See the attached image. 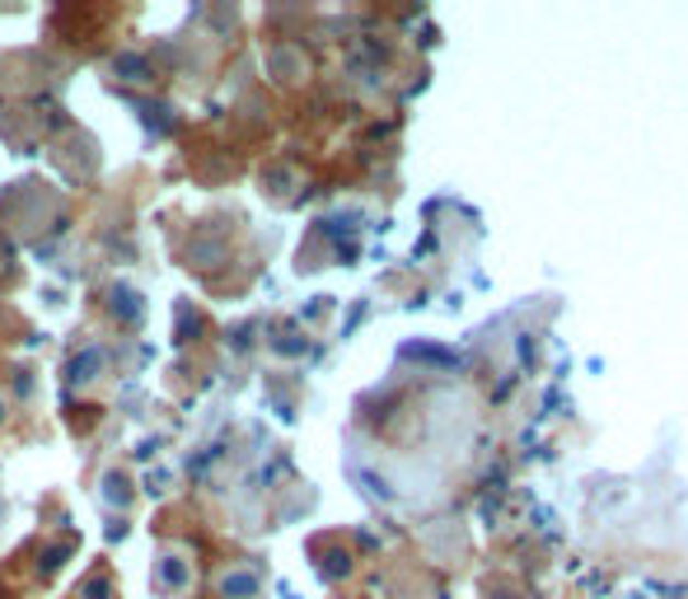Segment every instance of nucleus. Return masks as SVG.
Listing matches in <instances>:
<instances>
[{
	"label": "nucleus",
	"instance_id": "f257e3e1",
	"mask_svg": "<svg viewBox=\"0 0 688 599\" xmlns=\"http://www.w3.org/2000/svg\"><path fill=\"white\" fill-rule=\"evenodd\" d=\"M109 309H113L127 328H136L140 319H146V305H140V295H136L132 286H113V291H109Z\"/></svg>",
	"mask_w": 688,
	"mask_h": 599
},
{
	"label": "nucleus",
	"instance_id": "f03ea898",
	"mask_svg": "<svg viewBox=\"0 0 688 599\" xmlns=\"http://www.w3.org/2000/svg\"><path fill=\"white\" fill-rule=\"evenodd\" d=\"M103 370V347H84L76 361H70V384H90Z\"/></svg>",
	"mask_w": 688,
	"mask_h": 599
},
{
	"label": "nucleus",
	"instance_id": "7ed1b4c3",
	"mask_svg": "<svg viewBox=\"0 0 688 599\" xmlns=\"http://www.w3.org/2000/svg\"><path fill=\"white\" fill-rule=\"evenodd\" d=\"M221 595L225 599H249V595H258V576L253 572H229L221 580Z\"/></svg>",
	"mask_w": 688,
	"mask_h": 599
},
{
	"label": "nucleus",
	"instance_id": "20e7f679",
	"mask_svg": "<svg viewBox=\"0 0 688 599\" xmlns=\"http://www.w3.org/2000/svg\"><path fill=\"white\" fill-rule=\"evenodd\" d=\"M113 70L122 80H150V61L136 57V52H122V57H113Z\"/></svg>",
	"mask_w": 688,
	"mask_h": 599
},
{
	"label": "nucleus",
	"instance_id": "39448f33",
	"mask_svg": "<svg viewBox=\"0 0 688 599\" xmlns=\"http://www.w3.org/2000/svg\"><path fill=\"white\" fill-rule=\"evenodd\" d=\"M160 580L169 590H179V586H188V567L179 557H160Z\"/></svg>",
	"mask_w": 688,
	"mask_h": 599
},
{
	"label": "nucleus",
	"instance_id": "423d86ee",
	"mask_svg": "<svg viewBox=\"0 0 688 599\" xmlns=\"http://www.w3.org/2000/svg\"><path fill=\"white\" fill-rule=\"evenodd\" d=\"M66 553H70V549H66V543H61V549H47V553L38 557V572H43V576H52V572H57V567H61V562H66Z\"/></svg>",
	"mask_w": 688,
	"mask_h": 599
},
{
	"label": "nucleus",
	"instance_id": "0eeeda50",
	"mask_svg": "<svg viewBox=\"0 0 688 599\" xmlns=\"http://www.w3.org/2000/svg\"><path fill=\"white\" fill-rule=\"evenodd\" d=\"M80 599H113V586H109V580H103V576H94L90 586L80 590Z\"/></svg>",
	"mask_w": 688,
	"mask_h": 599
},
{
	"label": "nucleus",
	"instance_id": "6e6552de",
	"mask_svg": "<svg viewBox=\"0 0 688 599\" xmlns=\"http://www.w3.org/2000/svg\"><path fill=\"white\" fill-rule=\"evenodd\" d=\"M103 487H109V491H103L109 501H127V483H122L117 473H109V483H103Z\"/></svg>",
	"mask_w": 688,
	"mask_h": 599
},
{
	"label": "nucleus",
	"instance_id": "1a4fd4ad",
	"mask_svg": "<svg viewBox=\"0 0 688 599\" xmlns=\"http://www.w3.org/2000/svg\"><path fill=\"white\" fill-rule=\"evenodd\" d=\"M0 417H5V408H0Z\"/></svg>",
	"mask_w": 688,
	"mask_h": 599
}]
</instances>
